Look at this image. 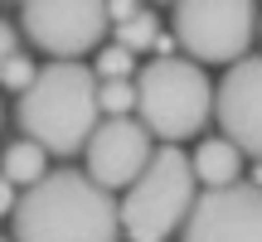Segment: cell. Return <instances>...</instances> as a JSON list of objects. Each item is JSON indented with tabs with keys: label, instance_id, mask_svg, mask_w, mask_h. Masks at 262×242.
<instances>
[{
	"label": "cell",
	"instance_id": "6da1fadb",
	"mask_svg": "<svg viewBox=\"0 0 262 242\" xmlns=\"http://www.w3.org/2000/svg\"><path fill=\"white\" fill-rule=\"evenodd\" d=\"M15 242H122V204L83 170H54L15 199Z\"/></svg>",
	"mask_w": 262,
	"mask_h": 242
},
{
	"label": "cell",
	"instance_id": "7a4b0ae2",
	"mask_svg": "<svg viewBox=\"0 0 262 242\" xmlns=\"http://www.w3.org/2000/svg\"><path fill=\"white\" fill-rule=\"evenodd\" d=\"M97 121V73L78 58H54L19 92V126L49 155H78Z\"/></svg>",
	"mask_w": 262,
	"mask_h": 242
},
{
	"label": "cell",
	"instance_id": "3957f363",
	"mask_svg": "<svg viewBox=\"0 0 262 242\" xmlns=\"http://www.w3.org/2000/svg\"><path fill=\"white\" fill-rule=\"evenodd\" d=\"M136 116L160 140H189L214 116V87L194 58L160 54L156 63L136 68Z\"/></svg>",
	"mask_w": 262,
	"mask_h": 242
},
{
	"label": "cell",
	"instance_id": "277c9868",
	"mask_svg": "<svg viewBox=\"0 0 262 242\" xmlns=\"http://www.w3.org/2000/svg\"><path fill=\"white\" fill-rule=\"evenodd\" d=\"M194 165H189L185 150L160 146L150 155V165L141 170L136 179L126 184L122 199V233L131 242H165L170 233H180L189 204H194Z\"/></svg>",
	"mask_w": 262,
	"mask_h": 242
},
{
	"label": "cell",
	"instance_id": "5b68a950",
	"mask_svg": "<svg viewBox=\"0 0 262 242\" xmlns=\"http://www.w3.org/2000/svg\"><path fill=\"white\" fill-rule=\"evenodd\" d=\"M170 34L194 63H233L257 34L253 0H175Z\"/></svg>",
	"mask_w": 262,
	"mask_h": 242
},
{
	"label": "cell",
	"instance_id": "8992f818",
	"mask_svg": "<svg viewBox=\"0 0 262 242\" xmlns=\"http://www.w3.org/2000/svg\"><path fill=\"white\" fill-rule=\"evenodd\" d=\"M19 25L44 54L83 58L112 29L107 0H19Z\"/></svg>",
	"mask_w": 262,
	"mask_h": 242
},
{
	"label": "cell",
	"instance_id": "52a82bcc",
	"mask_svg": "<svg viewBox=\"0 0 262 242\" xmlns=\"http://www.w3.org/2000/svg\"><path fill=\"white\" fill-rule=\"evenodd\" d=\"M185 242H262V184H233L194 194L185 223Z\"/></svg>",
	"mask_w": 262,
	"mask_h": 242
},
{
	"label": "cell",
	"instance_id": "ba28073f",
	"mask_svg": "<svg viewBox=\"0 0 262 242\" xmlns=\"http://www.w3.org/2000/svg\"><path fill=\"white\" fill-rule=\"evenodd\" d=\"M150 140L156 136L146 131L141 116H107V121H97L93 136H88V146H83L88 175H93L102 189H126L131 179L150 165V155H156Z\"/></svg>",
	"mask_w": 262,
	"mask_h": 242
},
{
	"label": "cell",
	"instance_id": "9c48e42d",
	"mask_svg": "<svg viewBox=\"0 0 262 242\" xmlns=\"http://www.w3.org/2000/svg\"><path fill=\"white\" fill-rule=\"evenodd\" d=\"M214 116L243 155L262 160V58H233L214 92Z\"/></svg>",
	"mask_w": 262,
	"mask_h": 242
},
{
	"label": "cell",
	"instance_id": "30bf717a",
	"mask_svg": "<svg viewBox=\"0 0 262 242\" xmlns=\"http://www.w3.org/2000/svg\"><path fill=\"white\" fill-rule=\"evenodd\" d=\"M189 165H194V179L204 189H224V184H233L238 170H243V150H238L228 136H214V140H199V150L189 155Z\"/></svg>",
	"mask_w": 262,
	"mask_h": 242
},
{
	"label": "cell",
	"instance_id": "8fae6325",
	"mask_svg": "<svg viewBox=\"0 0 262 242\" xmlns=\"http://www.w3.org/2000/svg\"><path fill=\"white\" fill-rule=\"evenodd\" d=\"M44 160H49V150L39 146V140H15V146H5V179L10 184H19V189H29L34 179H44L49 170H44Z\"/></svg>",
	"mask_w": 262,
	"mask_h": 242
},
{
	"label": "cell",
	"instance_id": "7c38bea8",
	"mask_svg": "<svg viewBox=\"0 0 262 242\" xmlns=\"http://www.w3.org/2000/svg\"><path fill=\"white\" fill-rule=\"evenodd\" d=\"M117 44L131 49V54H141V49H156V44H160V19L146 15V10L126 15L122 25H117Z\"/></svg>",
	"mask_w": 262,
	"mask_h": 242
},
{
	"label": "cell",
	"instance_id": "4fadbf2b",
	"mask_svg": "<svg viewBox=\"0 0 262 242\" xmlns=\"http://www.w3.org/2000/svg\"><path fill=\"white\" fill-rule=\"evenodd\" d=\"M97 112L102 116H126L136 112V83L131 78H97Z\"/></svg>",
	"mask_w": 262,
	"mask_h": 242
},
{
	"label": "cell",
	"instance_id": "5bb4252c",
	"mask_svg": "<svg viewBox=\"0 0 262 242\" xmlns=\"http://www.w3.org/2000/svg\"><path fill=\"white\" fill-rule=\"evenodd\" d=\"M93 73L102 78H136V54L122 44H97V63H93Z\"/></svg>",
	"mask_w": 262,
	"mask_h": 242
},
{
	"label": "cell",
	"instance_id": "9a60e30c",
	"mask_svg": "<svg viewBox=\"0 0 262 242\" xmlns=\"http://www.w3.org/2000/svg\"><path fill=\"white\" fill-rule=\"evenodd\" d=\"M34 73H39V68L29 63L25 54H10V58H5V68H0V83H5V87H19V92H25V87L34 83Z\"/></svg>",
	"mask_w": 262,
	"mask_h": 242
},
{
	"label": "cell",
	"instance_id": "2e32d148",
	"mask_svg": "<svg viewBox=\"0 0 262 242\" xmlns=\"http://www.w3.org/2000/svg\"><path fill=\"white\" fill-rule=\"evenodd\" d=\"M107 15H112V25H122L126 15H136V0H107Z\"/></svg>",
	"mask_w": 262,
	"mask_h": 242
},
{
	"label": "cell",
	"instance_id": "e0dca14e",
	"mask_svg": "<svg viewBox=\"0 0 262 242\" xmlns=\"http://www.w3.org/2000/svg\"><path fill=\"white\" fill-rule=\"evenodd\" d=\"M0 213H15V184L5 179V170H0Z\"/></svg>",
	"mask_w": 262,
	"mask_h": 242
},
{
	"label": "cell",
	"instance_id": "ac0fdd59",
	"mask_svg": "<svg viewBox=\"0 0 262 242\" xmlns=\"http://www.w3.org/2000/svg\"><path fill=\"white\" fill-rule=\"evenodd\" d=\"M10 54H15V29L0 19V68H5V58H10Z\"/></svg>",
	"mask_w": 262,
	"mask_h": 242
},
{
	"label": "cell",
	"instance_id": "d6986e66",
	"mask_svg": "<svg viewBox=\"0 0 262 242\" xmlns=\"http://www.w3.org/2000/svg\"><path fill=\"white\" fill-rule=\"evenodd\" d=\"M165 5H175V0H165Z\"/></svg>",
	"mask_w": 262,
	"mask_h": 242
},
{
	"label": "cell",
	"instance_id": "ffe728a7",
	"mask_svg": "<svg viewBox=\"0 0 262 242\" xmlns=\"http://www.w3.org/2000/svg\"><path fill=\"white\" fill-rule=\"evenodd\" d=\"M0 242H5V237H0Z\"/></svg>",
	"mask_w": 262,
	"mask_h": 242
},
{
	"label": "cell",
	"instance_id": "44dd1931",
	"mask_svg": "<svg viewBox=\"0 0 262 242\" xmlns=\"http://www.w3.org/2000/svg\"><path fill=\"white\" fill-rule=\"evenodd\" d=\"M257 29H262V25H257Z\"/></svg>",
	"mask_w": 262,
	"mask_h": 242
}]
</instances>
